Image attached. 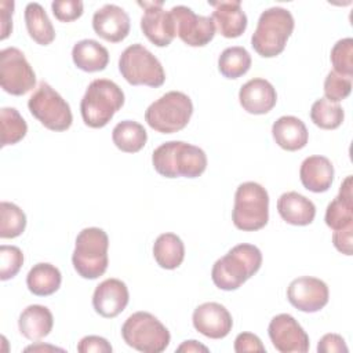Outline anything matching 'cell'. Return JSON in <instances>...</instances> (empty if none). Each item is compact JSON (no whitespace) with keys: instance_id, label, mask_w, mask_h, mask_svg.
Listing matches in <instances>:
<instances>
[{"instance_id":"6da1fadb","label":"cell","mask_w":353,"mask_h":353,"mask_svg":"<svg viewBox=\"0 0 353 353\" xmlns=\"http://www.w3.org/2000/svg\"><path fill=\"white\" fill-rule=\"evenodd\" d=\"M152 164L165 178H197L207 168V154L192 143L168 141L153 150Z\"/></svg>"},{"instance_id":"7a4b0ae2","label":"cell","mask_w":353,"mask_h":353,"mask_svg":"<svg viewBox=\"0 0 353 353\" xmlns=\"http://www.w3.org/2000/svg\"><path fill=\"white\" fill-rule=\"evenodd\" d=\"M262 265V252L254 244H237L226 255L215 261L211 279L214 284L223 291L240 288Z\"/></svg>"},{"instance_id":"3957f363","label":"cell","mask_w":353,"mask_h":353,"mask_svg":"<svg viewBox=\"0 0 353 353\" xmlns=\"http://www.w3.org/2000/svg\"><path fill=\"white\" fill-rule=\"evenodd\" d=\"M124 105L123 90L109 79L92 80L80 102V112L85 125L91 128L105 127L116 112Z\"/></svg>"},{"instance_id":"277c9868","label":"cell","mask_w":353,"mask_h":353,"mask_svg":"<svg viewBox=\"0 0 353 353\" xmlns=\"http://www.w3.org/2000/svg\"><path fill=\"white\" fill-rule=\"evenodd\" d=\"M294 26V17L287 8L270 7L259 15L251 46L261 57L273 58L284 51Z\"/></svg>"},{"instance_id":"5b68a950","label":"cell","mask_w":353,"mask_h":353,"mask_svg":"<svg viewBox=\"0 0 353 353\" xmlns=\"http://www.w3.org/2000/svg\"><path fill=\"white\" fill-rule=\"evenodd\" d=\"M108 248L109 237L103 229H83L76 237L74 250L72 254V263L77 274L88 280L102 276L109 263Z\"/></svg>"},{"instance_id":"8992f818","label":"cell","mask_w":353,"mask_h":353,"mask_svg":"<svg viewBox=\"0 0 353 353\" xmlns=\"http://www.w3.org/2000/svg\"><path fill=\"white\" fill-rule=\"evenodd\" d=\"M192 114V99L185 92L168 91L148 106L145 120L157 132L174 134L188 125Z\"/></svg>"},{"instance_id":"52a82bcc","label":"cell","mask_w":353,"mask_h":353,"mask_svg":"<svg viewBox=\"0 0 353 353\" xmlns=\"http://www.w3.org/2000/svg\"><path fill=\"white\" fill-rule=\"evenodd\" d=\"M124 342L143 353H161L171 341L167 327L149 312H135L121 325Z\"/></svg>"},{"instance_id":"ba28073f","label":"cell","mask_w":353,"mask_h":353,"mask_svg":"<svg viewBox=\"0 0 353 353\" xmlns=\"http://www.w3.org/2000/svg\"><path fill=\"white\" fill-rule=\"evenodd\" d=\"M234 226L244 232H255L269 221V194L256 182H244L237 186L232 211Z\"/></svg>"},{"instance_id":"9c48e42d","label":"cell","mask_w":353,"mask_h":353,"mask_svg":"<svg viewBox=\"0 0 353 353\" xmlns=\"http://www.w3.org/2000/svg\"><path fill=\"white\" fill-rule=\"evenodd\" d=\"M119 70L131 85L161 87L165 72L160 61L142 44L128 46L119 58Z\"/></svg>"},{"instance_id":"30bf717a","label":"cell","mask_w":353,"mask_h":353,"mask_svg":"<svg viewBox=\"0 0 353 353\" xmlns=\"http://www.w3.org/2000/svg\"><path fill=\"white\" fill-rule=\"evenodd\" d=\"M28 108L32 116L51 131H66L72 125L69 103L46 81H41L32 94Z\"/></svg>"},{"instance_id":"8fae6325","label":"cell","mask_w":353,"mask_h":353,"mask_svg":"<svg viewBox=\"0 0 353 353\" xmlns=\"http://www.w3.org/2000/svg\"><path fill=\"white\" fill-rule=\"evenodd\" d=\"M0 84L11 95H25L36 84V74L25 54L17 47L0 51Z\"/></svg>"},{"instance_id":"7c38bea8","label":"cell","mask_w":353,"mask_h":353,"mask_svg":"<svg viewBox=\"0 0 353 353\" xmlns=\"http://www.w3.org/2000/svg\"><path fill=\"white\" fill-rule=\"evenodd\" d=\"M171 17L175 23L176 36L190 47H203L215 36V23L211 17L197 15L186 6H174Z\"/></svg>"},{"instance_id":"4fadbf2b","label":"cell","mask_w":353,"mask_h":353,"mask_svg":"<svg viewBox=\"0 0 353 353\" xmlns=\"http://www.w3.org/2000/svg\"><path fill=\"white\" fill-rule=\"evenodd\" d=\"M268 334L280 353H306L309 350V336L291 314L274 316L269 323Z\"/></svg>"},{"instance_id":"5bb4252c","label":"cell","mask_w":353,"mask_h":353,"mask_svg":"<svg viewBox=\"0 0 353 353\" xmlns=\"http://www.w3.org/2000/svg\"><path fill=\"white\" fill-rule=\"evenodd\" d=\"M287 298L298 310L314 313L328 303L330 291L323 280L312 276H302L290 283Z\"/></svg>"},{"instance_id":"9a60e30c","label":"cell","mask_w":353,"mask_h":353,"mask_svg":"<svg viewBox=\"0 0 353 353\" xmlns=\"http://www.w3.org/2000/svg\"><path fill=\"white\" fill-rule=\"evenodd\" d=\"M143 7L141 18V29L146 39L157 47H167L171 44L175 33V23L170 11L163 8V1H139Z\"/></svg>"},{"instance_id":"2e32d148","label":"cell","mask_w":353,"mask_h":353,"mask_svg":"<svg viewBox=\"0 0 353 353\" xmlns=\"http://www.w3.org/2000/svg\"><path fill=\"white\" fill-rule=\"evenodd\" d=\"M192 321L196 331L211 339L225 338L233 327L232 314L218 302L199 305L193 312Z\"/></svg>"},{"instance_id":"e0dca14e","label":"cell","mask_w":353,"mask_h":353,"mask_svg":"<svg viewBox=\"0 0 353 353\" xmlns=\"http://www.w3.org/2000/svg\"><path fill=\"white\" fill-rule=\"evenodd\" d=\"M130 294L124 281L119 279H106L99 283L92 295L94 310L105 317L119 316L128 305Z\"/></svg>"},{"instance_id":"ac0fdd59","label":"cell","mask_w":353,"mask_h":353,"mask_svg":"<svg viewBox=\"0 0 353 353\" xmlns=\"http://www.w3.org/2000/svg\"><path fill=\"white\" fill-rule=\"evenodd\" d=\"M130 17L116 4H105L94 12L92 29L106 41L119 43L130 33Z\"/></svg>"},{"instance_id":"d6986e66","label":"cell","mask_w":353,"mask_h":353,"mask_svg":"<svg viewBox=\"0 0 353 353\" xmlns=\"http://www.w3.org/2000/svg\"><path fill=\"white\" fill-rule=\"evenodd\" d=\"M239 101L245 112L251 114H265L276 106L277 92L270 81L255 77L241 85Z\"/></svg>"},{"instance_id":"ffe728a7","label":"cell","mask_w":353,"mask_h":353,"mask_svg":"<svg viewBox=\"0 0 353 353\" xmlns=\"http://www.w3.org/2000/svg\"><path fill=\"white\" fill-rule=\"evenodd\" d=\"M212 11V21L215 29L226 39H236L241 36L247 29V15L241 8L239 0H221V1H208Z\"/></svg>"},{"instance_id":"44dd1931","label":"cell","mask_w":353,"mask_h":353,"mask_svg":"<svg viewBox=\"0 0 353 353\" xmlns=\"http://www.w3.org/2000/svg\"><path fill=\"white\" fill-rule=\"evenodd\" d=\"M299 178L305 189L313 193L327 192L334 181V165L325 156H309L301 164Z\"/></svg>"},{"instance_id":"7402d4cb","label":"cell","mask_w":353,"mask_h":353,"mask_svg":"<svg viewBox=\"0 0 353 353\" xmlns=\"http://www.w3.org/2000/svg\"><path fill=\"white\" fill-rule=\"evenodd\" d=\"M352 175H347L341 183L338 196L327 205L325 223L328 228L342 230L353 226V193Z\"/></svg>"},{"instance_id":"603a6c76","label":"cell","mask_w":353,"mask_h":353,"mask_svg":"<svg viewBox=\"0 0 353 353\" xmlns=\"http://www.w3.org/2000/svg\"><path fill=\"white\" fill-rule=\"evenodd\" d=\"M277 211L283 221L294 226L310 225L316 216V205L298 192H285L277 200Z\"/></svg>"},{"instance_id":"cb8c5ba5","label":"cell","mask_w":353,"mask_h":353,"mask_svg":"<svg viewBox=\"0 0 353 353\" xmlns=\"http://www.w3.org/2000/svg\"><path fill=\"white\" fill-rule=\"evenodd\" d=\"M274 142L284 150L295 152L306 146L309 132L305 123L295 116H281L272 125Z\"/></svg>"},{"instance_id":"d4e9b609","label":"cell","mask_w":353,"mask_h":353,"mask_svg":"<svg viewBox=\"0 0 353 353\" xmlns=\"http://www.w3.org/2000/svg\"><path fill=\"white\" fill-rule=\"evenodd\" d=\"M54 325L52 313L47 306L29 305L18 319L19 332L29 341H40L47 336Z\"/></svg>"},{"instance_id":"484cf974","label":"cell","mask_w":353,"mask_h":353,"mask_svg":"<svg viewBox=\"0 0 353 353\" xmlns=\"http://www.w3.org/2000/svg\"><path fill=\"white\" fill-rule=\"evenodd\" d=\"M73 63L84 72H101L109 63V52L106 47L92 39L77 41L72 48Z\"/></svg>"},{"instance_id":"4316f807","label":"cell","mask_w":353,"mask_h":353,"mask_svg":"<svg viewBox=\"0 0 353 353\" xmlns=\"http://www.w3.org/2000/svg\"><path fill=\"white\" fill-rule=\"evenodd\" d=\"M62 283L59 269L51 263L40 262L33 265L26 276V285L29 291L37 296H48L58 291Z\"/></svg>"},{"instance_id":"83f0119b","label":"cell","mask_w":353,"mask_h":353,"mask_svg":"<svg viewBox=\"0 0 353 353\" xmlns=\"http://www.w3.org/2000/svg\"><path fill=\"white\" fill-rule=\"evenodd\" d=\"M153 256L163 269H176L185 258V245L175 233H161L153 244Z\"/></svg>"},{"instance_id":"f1b7e54d","label":"cell","mask_w":353,"mask_h":353,"mask_svg":"<svg viewBox=\"0 0 353 353\" xmlns=\"http://www.w3.org/2000/svg\"><path fill=\"white\" fill-rule=\"evenodd\" d=\"M25 23L29 36L40 46H48L55 39L54 26L39 3H28L25 7Z\"/></svg>"},{"instance_id":"f546056e","label":"cell","mask_w":353,"mask_h":353,"mask_svg":"<svg viewBox=\"0 0 353 353\" xmlns=\"http://www.w3.org/2000/svg\"><path fill=\"white\" fill-rule=\"evenodd\" d=\"M112 141L121 152L137 153L146 145L148 132L138 121L123 120L114 125Z\"/></svg>"},{"instance_id":"4dcf8cb0","label":"cell","mask_w":353,"mask_h":353,"mask_svg":"<svg viewBox=\"0 0 353 353\" xmlns=\"http://www.w3.org/2000/svg\"><path fill=\"white\" fill-rule=\"evenodd\" d=\"M251 68L250 52L240 46L225 48L218 58V70L226 79H239Z\"/></svg>"},{"instance_id":"1f68e13d","label":"cell","mask_w":353,"mask_h":353,"mask_svg":"<svg viewBox=\"0 0 353 353\" xmlns=\"http://www.w3.org/2000/svg\"><path fill=\"white\" fill-rule=\"evenodd\" d=\"M310 119L317 127L323 130H335L342 124L345 112L339 103L320 98L312 105Z\"/></svg>"},{"instance_id":"d6a6232c","label":"cell","mask_w":353,"mask_h":353,"mask_svg":"<svg viewBox=\"0 0 353 353\" xmlns=\"http://www.w3.org/2000/svg\"><path fill=\"white\" fill-rule=\"evenodd\" d=\"M0 124L1 146L18 143L28 132V124L15 108H3L0 110Z\"/></svg>"},{"instance_id":"836d02e7","label":"cell","mask_w":353,"mask_h":353,"mask_svg":"<svg viewBox=\"0 0 353 353\" xmlns=\"http://www.w3.org/2000/svg\"><path fill=\"white\" fill-rule=\"evenodd\" d=\"M26 228L25 212L14 203H0V237L15 239L23 233Z\"/></svg>"},{"instance_id":"e575fe53","label":"cell","mask_w":353,"mask_h":353,"mask_svg":"<svg viewBox=\"0 0 353 353\" xmlns=\"http://www.w3.org/2000/svg\"><path fill=\"white\" fill-rule=\"evenodd\" d=\"M331 63L334 66V72L350 77L353 76V39L345 37L338 40L330 55Z\"/></svg>"},{"instance_id":"d590c367","label":"cell","mask_w":353,"mask_h":353,"mask_svg":"<svg viewBox=\"0 0 353 353\" xmlns=\"http://www.w3.org/2000/svg\"><path fill=\"white\" fill-rule=\"evenodd\" d=\"M23 265V254L17 245L0 247V279L3 281L17 276Z\"/></svg>"},{"instance_id":"8d00e7d4","label":"cell","mask_w":353,"mask_h":353,"mask_svg":"<svg viewBox=\"0 0 353 353\" xmlns=\"http://www.w3.org/2000/svg\"><path fill=\"white\" fill-rule=\"evenodd\" d=\"M352 91V79L331 70L324 80V95L331 102H341L349 97Z\"/></svg>"},{"instance_id":"74e56055","label":"cell","mask_w":353,"mask_h":353,"mask_svg":"<svg viewBox=\"0 0 353 353\" xmlns=\"http://www.w3.org/2000/svg\"><path fill=\"white\" fill-rule=\"evenodd\" d=\"M52 14L61 22H72L83 15L84 4L80 0H55L51 3Z\"/></svg>"},{"instance_id":"f35d334b","label":"cell","mask_w":353,"mask_h":353,"mask_svg":"<svg viewBox=\"0 0 353 353\" xmlns=\"http://www.w3.org/2000/svg\"><path fill=\"white\" fill-rule=\"evenodd\" d=\"M112 350V345L98 335H87L77 343V352L80 353H110Z\"/></svg>"},{"instance_id":"ab89813d","label":"cell","mask_w":353,"mask_h":353,"mask_svg":"<svg viewBox=\"0 0 353 353\" xmlns=\"http://www.w3.org/2000/svg\"><path fill=\"white\" fill-rule=\"evenodd\" d=\"M234 352L245 353V352H265V346L259 336L251 332H240L234 339Z\"/></svg>"},{"instance_id":"60d3db41","label":"cell","mask_w":353,"mask_h":353,"mask_svg":"<svg viewBox=\"0 0 353 353\" xmlns=\"http://www.w3.org/2000/svg\"><path fill=\"white\" fill-rule=\"evenodd\" d=\"M319 353H347L349 349L346 346L345 339L338 334H325L321 336L317 345Z\"/></svg>"},{"instance_id":"b9f144b4","label":"cell","mask_w":353,"mask_h":353,"mask_svg":"<svg viewBox=\"0 0 353 353\" xmlns=\"http://www.w3.org/2000/svg\"><path fill=\"white\" fill-rule=\"evenodd\" d=\"M332 243L334 247L345 254V255H352L353 252V226L342 229V230H335L332 233Z\"/></svg>"},{"instance_id":"7bdbcfd3","label":"cell","mask_w":353,"mask_h":353,"mask_svg":"<svg viewBox=\"0 0 353 353\" xmlns=\"http://www.w3.org/2000/svg\"><path fill=\"white\" fill-rule=\"evenodd\" d=\"M12 12H14V1H1L0 3V39L6 40L12 32Z\"/></svg>"},{"instance_id":"ee69618b","label":"cell","mask_w":353,"mask_h":353,"mask_svg":"<svg viewBox=\"0 0 353 353\" xmlns=\"http://www.w3.org/2000/svg\"><path fill=\"white\" fill-rule=\"evenodd\" d=\"M176 352H186V353H192V352H204L207 353L208 352V347L199 343L197 341L194 339H190V341H185L182 342L178 347H176Z\"/></svg>"},{"instance_id":"f6af8a7d","label":"cell","mask_w":353,"mask_h":353,"mask_svg":"<svg viewBox=\"0 0 353 353\" xmlns=\"http://www.w3.org/2000/svg\"><path fill=\"white\" fill-rule=\"evenodd\" d=\"M37 352V350H61V352H63V349H61V347H55V346H43V345H39V346H28V347H25V352Z\"/></svg>"}]
</instances>
